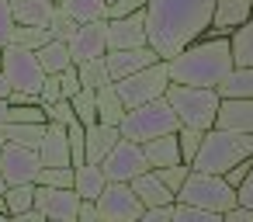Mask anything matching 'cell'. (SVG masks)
Instances as JSON below:
<instances>
[{"mask_svg": "<svg viewBox=\"0 0 253 222\" xmlns=\"http://www.w3.org/2000/svg\"><path fill=\"white\" fill-rule=\"evenodd\" d=\"M215 0H149L146 4V32L149 45L170 59L177 49H184L191 39H198L208 28Z\"/></svg>", "mask_w": 253, "mask_h": 222, "instance_id": "1", "label": "cell"}, {"mask_svg": "<svg viewBox=\"0 0 253 222\" xmlns=\"http://www.w3.org/2000/svg\"><path fill=\"white\" fill-rule=\"evenodd\" d=\"M229 70H232L229 35H222V39L198 35L167 59L170 84H187V87H218Z\"/></svg>", "mask_w": 253, "mask_h": 222, "instance_id": "2", "label": "cell"}, {"mask_svg": "<svg viewBox=\"0 0 253 222\" xmlns=\"http://www.w3.org/2000/svg\"><path fill=\"white\" fill-rule=\"evenodd\" d=\"M253 156V132H232V129H205L201 132V146L191 160V170H205V174H225L232 163Z\"/></svg>", "mask_w": 253, "mask_h": 222, "instance_id": "3", "label": "cell"}, {"mask_svg": "<svg viewBox=\"0 0 253 222\" xmlns=\"http://www.w3.org/2000/svg\"><path fill=\"white\" fill-rule=\"evenodd\" d=\"M163 97L170 101L177 122L187 129H198V132L215 125V111L222 101L215 87H187V84H167Z\"/></svg>", "mask_w": 253, "mask_h": 222, "instance_id": "4", "label": "cell"}, {"mask_svg": "<svg viewBox=\"0 0 253 222\" xmlns=\"http://www.w3.org/2000/svg\"><path fill=\"white\" fill-rule=\"evenodd\" d=\"M177 129H180V122L167 97H153L139 108H125V118L118 122L122 139H132V142H146V139H156V135H167Z\"/></svg>", "mask_w": 253, "mask_h": 222, "instance_id": "5", "label": "cell"}, {"mask_svg": "<svg viewBox=\"0 0 253 222\" xmlns=\"http://www.w3.org/2000/svg\"><path fill=\"white\" fill-rule=\"evenodd\" d=\"M173 201H187L208 212H225L229 205H236V187L222 177V174H205V170H191L184 177V184L177 187Z\"/></svg>", "mask_w": 253, "mask_h": 222, "instance_id": "6", "label": "cell"}, {"mask_svg": "<svg viewBox=\"0 0 253 222\" xmlns=\"http://www.w3.org/2000/svg\"><path fill=\"white\" fill-rule=\"evenodd\" d=\"M111 84H115V90H118L125 108H139V104H146L153 97H163V90L170 84L167 59H156V63H149V66H142V70H135V73H128L122 80H111Z\"/></svg>", "mask_w": 253, "mask_h": 222, "instance_id": "7", "label": "cell"}, {"mask_svg": "<svg viewBox=\"0 0 253 222\" xmlns=\"http://www.w3.org/2000/svg\"><path fill=\"white\" fill-rule=\"evenodd\" d=\"M0 70H4V80H7L11 90L39 94V87L45 80V70L39 66L35 49H21V45H11V42L0 49Z\"/></svg>", "mask_w": 253, "mask_h": 222, "instance_id": "8", "label": "cell"}, {"mask_svg": "<svg viewBox=\"0 0 253 222\" xmlns=\"http://www.w3.org/2000/svg\"><path fill=\"white\" fill-rule=\"evenodd\" d=\"M97 205V222H139L142 201L128 187V180H108L104 191L94 198Z\"/></svg>", "mask_w": 253, "mask_h": 222, "instance_id": "9", "label": "cell"}, {"mask_svg": "<svg viewBox=\"0 0 253 222\" xmlns=\"http://www.w3.org/2000/svg\"><path fill=\"white\" fill-rule=\"evenodd\" d=\"M39 170H42V163L32 146L4 142V149H0V177H4V184H35Z\"/></svg>", "mask_w": 253, "mask_h": 222, "instance_id": "10", "label": "cell"}, {"mask_svg": "<svg viewBox=\"0 0 253 222\" xmlns=\"http://www.w3.org/2000/svg\"><path fill=\"white\" fill-rule=\"evenodd\" d=\"M101 170H104L108 180H132L135 174L149 170V163H146L139 142H132V139H118V142L108 149V156L101 160Z\"/></svg>", "mask_w": 253, "mask_h": 222, "instance_id": "11", "label": "cell"}, {"mask_svg": "<svg viewBox=\"0 0 253 222\" xmlns=\"http://www.w3.org/2000/svg\"><path fill=\"white\" fill-rule=\"evenodd\" d=\"M135 45H149L146 7H135L128 14L108 18V49H135Z\"/></svg>", "mask_w": 253, "mask_h": 222, "instance_id": "12", "label": "cell"}, {"mask_svg": "<svg viewBox=\"0 0 253 222\" xmlns=\"http://www.w3.org/2000/svg\"><path fill=\"white\" fill-rule=\"evenodd\" d=\"M66 49H70V59H73V63L104 56V52H108V18H97V21L80 25L77 35L66 42Z\"/></svg>", "mask_w": 253, "mask_h": 222, "instance_id": "13", "label": "cell"}, {"mask_svg": "<svg viewBox=\"0 0 253 222\" xmlns=\"http://www.w3.org/2000/svg\"><path fill=\"white\" fill-rule=\"evenodd\" d=\"M250 14H253V0H215L208 28L201 32V39H222L232 28H239Z\"/></svg>", "mask_w": 253, "mask_h": 222, "instance_id": "14", "label": "cell"}, {"mask_svg": "<svg viewBox=\"0 0 253 222\" xmlns=\"http://www.w3.org/2000/svg\"><path fill=\"white\" fill-rule=\"evenodd\" d=\"M156 59H163V56H160L153 45H135V49H108V52H104V63H108L111 80H122V77H128V73H135V70H142V66L156 63Z\"/></svg>", "mask_w": 253, "mask_h": 222, "instance_id": "15", "label": "cell"}, {"mask_svg": "<svg viewBox=\"0 0 253 222\" xmlns=\"http://www.w3.org/2000/svg\"><path fill=\"white\" fill-rule=\"evenodd\" d=\"M35 153H39V163H42V167H73V160H70V139H66V125L49 122V125H45L42 142L35 146Z\"/></svg>", "mask_w": 253, "mask_h": 222, "instance_id": "16", "label": "cell"}, {"mask_svg": "<svg viewBox=\"0 0 253 222\" xmlns=\"http://www.w3.org/2000/svg\"><path fill=\"white\" fill-rule=\"evenodd\" d=\"M215 125L232 132H253V97H222L215 111Z\"/></svg>", "mask_w": 253, "mask_h": 222, "instance_id": "17", "label": "cell"}, {"mask_svg": "<svg viewBox=\"0 0 253 222\" xmlns=\"http://www.w3.org/2000/svg\"><path fill=\"white\" fill-rule=\"evenodd\" d=\"M122 139L118 125H104V122H94L84 129V163H101L108 156V149Z\"/></svg>", "mask_w": 253, "mask_h": 222, "instance_id": "18", "label": "cell"}, {"mask_svg": "<svg viewBox=\"0 0 253 222\" xmlns=\"http://www.w3.org/2000/svg\"><path fill=\"white\" fill-rule=\"evenodd\" d=\"M77 208H80V194L73 187H49L42 215L45 222H77Z\"/></svg>", "mask_w": 253, "mask_h": 222, "instance_id": "19", "label": "cell"}, {"mask_svg": "<svg viewBox=\"0 0 253 222\" xmlns=\"http://www.w3.org/2000/svg\"><path fill=\"white\" fill-rule=\"evenodd\" d=\"M14 25H35V28H49L56 18V0H7Z\"/></svg>", "mask_w": 253, "mask_h": 222, "instance_id": "20", "label": "cell"}, {"mask_svg": "<svg viewBox=\"0 0 253 222\" xmlns=\"http://www.w3.org/2000/svg\"><path fill=\"white\" fill-rule=\"evenodd\" d=\"M139 146H142V156H146L149 170H156V167H173V163H184V160H180V146H177V132H167V135L146 139V142H139Z\"/></svg>", "mask_w": 253, "mask_h": 222, "instance_id": "21", "label": "cell"}, {"mask_svg": "<svg viewBox=\"0 0 253 222\" xmlns=\"http://www.w3.org/2000/svg\"><path fill=\"white\" fill-rule=\"evenodd\" d=\"M128 187L135 191V198L142 201V208H149V205H170V201H173V191H170L153 170L135 174V177L128 180Z\"/></svg>", "mask_w": 253, "mask_h": 222, "instance_id": "22", "label": "cell"}, {"mask_svg": "<svg viewBox=\"0 0 253 222\" xmlns=\"http://www.w3.org/2000/svg\"><path fill=\"white\" fill-rule=\"evenodd\" d=\"M56 11L77 25H87V21L108 18V0H56Z\"/></svg>", "mask_w": 253, "mask_h": 222, "instance_id": "23", "label": "cell"}, {"mask_svg": "<svg viewBox=\"0 0 253 222\" xmlns=\"http://www.w3.org/2000/svg\"><path fill=\"white\" fill-rule=\"evenodd\" d=\"M104 184H108V177H104L101 163H77V167H73V191H77L80 198L94 201V198L104 191Z\"/></svg>", "mask_w": 253, "mask_h": 222, "instance_id": "24", "label": "cell"}, {"mask_svg": "<svg viewBox=\"0 0 253 222\" xmlns=\"http://www.w3.org/2000/svg\"><path fill=\"white\" fill-rule=\"evenodd\" d=\"M94 111H97V122H104V125H118L125 118V104H122L115 84H104L94 90Z\"/></svg>", "mask_w": 253, "mask_h": 222, "instance_id": "25", "label": "cell"}, {"mask_svg": "<svg viewBox=\"0 0 253 222\" xmlns=\"http://www.w3.org/2000/svg\"><path fill=\"white\" fill-rule=\"evenodd\" d=\"M229 52H232V66H253V14L229 32Z\"/></svg>", "mask_w": 253, "mask_h": 222, "instance_id": "26", "label": "cell"}, {"mask_svg": "<svg viewBox=\"0 0 253 222\" xmlns=\"http://www.w3.org/2000/svg\"><path fill=\"white\" fill-rule=\"evenodd\" d=\"M45 125L49 122H4L0 125V132H4L7 142H18V146H39L42 135H45Z\"/></svg>", "mask_w": 253, "mask_h": 222, "instance_id": "27", "label": "cell"}, {"mask_svg": "<svg viewBox=\"0 0 253 222\" xmlns=\"http://www.w3.org/2000/svg\"><path fill=\"white\" fill-rule=\"evenodd\" d=\"M215 90L218 97H253V66H232Z\"/></svg>", "mask_w": 253, "mask_h": 222, "instance_id": "28", "label": "cell"}, {"mask_svg": "<svg viewBox=\"0 0 253 222\" xmlns=\"http://www.w3.org/2000/svg\"><path fill=\"white\" fill-rule=\"evenodd\" d=\"M35 56H39V66L45 70V77L49 73H59L63 66H70L73 59H70V49H66V42L63 39H49L45 45H39L35 49Z\"/></svg>", "mask_w": 253, "mask_h": 222, "instance_id": "29", "label": "cell"}, {"mask_svg": "<svg viewBox=\"0 0 253 222\" xmlns=\"http://www.w3.org/2000/svg\"><path fill=\"white\" fill-rule=\"evenodd\" d=\"M77 77H80V87H87V90H97V87L111 84V73H108V63H104V56L77 63Z\"/></svg>", "mask_w": 253, "mask_h": 222, "instance_id": "30", "label": "cell"}, {"mask_svg": "<svg viewBox=\"0 0 253 222\" xmlns=\"http://www.w3.org/2000/svg\"><path fill=\"white\" fill-rule=\"evenodd\" d=\"M49 39H52V32L49 28H35V25H14L11 35H7V42L11 45H21V49H39Z\"/></svg>", "mask_w": 253, "mask_h": 222, "instance_id": "31", "label": "cell"}, {"mask_svg": "<svg viewBox=\"0 0 253 222\" xmlns=\"http://www.w3.org/2000/svg\"><path fill=\"white\" fill-rule=\"evenodd\" d=\"M70 104H73V118L87 129V125H94L97 122V111H94V90H87V87H80L73 97H70Z\"/></svg>", "mask_w": 253, "mask_h": 222, "instance_id": "32", "label": "cell"}, {"mask_svg": "<svg viewBox=\"0 0 253 222\" xmlns=\"http://www.w3.org/2000/svg\"><path fill=\"white\" fill-rule=\"evenodd\" d=\"M170 222H222V215L208 212V208H198V205H187V201H173V219Z\"/></svg>", "mask_w": 253, "mask_h": 222, "instance_id": "33", "label": "cell"}, {"mask_svg": "<svg viewBox=\"0 0 253 222\" xmlns=\"http://www.w3.org/2000/svg\"><path fill=\"white\" fill-rule=\"evenodd\" d=\"M35 184H45V187H73V167H42Z\"/></svg>", "mask_w": 253, "mask_h": 222, "instance_id": "34", "label": "cell"}, {"mask_svg": "<svg viewBox=\"0 0 253 222\" xmlns=\"http://www.w3.org/2000/svg\"><path fill=\"white\" fill-rule=\"evenodd\" d=\"M177 146H180V160H184V163H191V160H194V153H198V146H201V132H198V129L180 125V129H177Z\"/></svg>", "mask_w": 253, "mask_h": 222, "instance_id": "35", "label": "cell"}, {"mask_svg": "<svg viewBox=\"0 0 253 222\" xmlns=\"http://www.w3.org/2000/svg\"><path fill=\"white\" fill-rule=\"evenodd\" d=\"M153 174H156V177H160V180H163V184H167V187H170V191L177 194V187H180V184H184V177L191 174V163H173V167H156Z\"/></svg>", "mask_w": 253, "mask_h": 222, "instance_id": "36", "label": "cell"}, {"mask_svg": "<svg viewBox=\"0 0 253 222\" xmlns=\"http://www.w3.org/2000/svg\"><path fill=\"white\" fill-rule=\"evenodd\" d=\"M42 111H45V122H59V125H70V122H73V104H70V97H59V101L45 104Z\"/></svg>", "mask_w": 253, "mask_h": 222, "instance_id": "37", "label": "cell"}, {"mask_svg": "<svg viewBox=\"0 0 253 222\" xmlns=\"http://www.w3.org/2000/svg\"><path fill=\"white\" fill-rule=\"evenodd\" d=\"M59 97H63L59 77H56V73H49V77L42 80V87H39V104L45 108V104H52V101H59Z\"/></svg>", "mask_w": 253, "mask_h": 222, "instance_id": "38", "label": "cell"}, {"mask_svg": "<svg viewBox=\"0 0 253 222\" xmlns=\"http://www.w3.org/2000/svg\"><path fill=\"white\" fill-rule=\"evenodd\" d=\"M77 21H70V18H63L59 11H56V18H52V25H49V32H52V39H63V42H70L73 35H77Z\"/></svg>", "mask_w": 253, "mask_h": 222, "instance_id": "39", "label": "cell"}, {"mask_svg": "<svg viewBox=\"0 0 253 222\" xmlns=\"http://www.w3.org/2000/svg\"><path fill=\"white\" fill-rule=\"evenodd\" d=\"M59 87H63V97H73L77 90H80V77H77V63H70V66H63L59 73Z\"/></svg>", "mask_w": 253, "mask_h": 222, "instance_id": "40", "label": "cell"}, {"mask_svg": "<svg viewBox=\"0 0 253 222\" xmlns=\"http://www.w3.org/2000/svg\"><path fill=\"white\" fill-rule=\"evenodd\" d=\"M170 219H173V201L170 205H149L139 215V222H170Z\"/></svg>", "mask_w": 253, "mask_h": 222, "instance_id": "41", "label": "cell"}, {"mask_svg": "<svg viewBox=\"0 0 253 222\" xmlns=\"http://www.w3.org/2000/svg\"><path fill=\"white\" fill-rule=\"evenodd\" d=\"M236 201H239V205H246V208H253V163H250L246 177L236 184Z\"/></svg>", "mask_w": 253, "mask_h": 222, "instance_id": "42", "label": "cell"}, {"mask_svg": "<svg viewBox=\"0 0 253 222\" xmlns=\"http://www.w3.org/2000/svg\"><path fill=\"white\" fill-rule=\"evenodd\" d=\"M14 28V14H11V4L7 0H0V49L7 45V35Z\"/></svg>", "mask_w": 253, "mask_h": 222, "instance_id": "43", "label": "cell"}, {"mask_svg": "<svg viewBox=\"0 0 253 222\" xmlns=\"http://www.w3.org/2000/svg\"><path fill=\"white\" fill-rule=\"evenodd\" d=\"M77 222H97V205L80 198V208H77Z\"/></svg>", "mask_w": 253, "mask_h": 222, "instance_id": "44", "label": "cell"}, {"mask_svg": "<svg viewBox=\"0 0 253 222\" xmlns=\"http://www.w3.org/2000/svg\"><path fill=\"white\" fill-rule=\"evenodd\" d=\"M7 108H11V104H7V97H0V125L7 122Z\"/></svg>", "mask_w": 253, "mask_h": 222, "instance_id": "45", "label": "cell"}, {"mask_svg": "<svg viewBox=\"0 0 253 222\" xmlns=\"http://www.w3.org/2000/svg\"><path fill=\"white\" fill-rule=\"evenodd\" d=\"M7 90H11V87H7V80H4V70H0V97H7Z\"/></svg>", "mask_w": 253, "mask_h": 222, "instance_id": "46", "label": "cell"}, {"mask_svg": "<svg viewBox=\"0 0 253 222\" xmlns=\"http://www.w3.org/2000/svg\"><path fill=\"white\" fill-rule=\"evenodd\" d=\"M4 142H7V139H4V132H0V149H4Z\"/></svg>", "mask_w": 253, "mask_h": 222, "instance_id": "47", "label": "cell"}, {"mask_svg": "<svg viewBox=\"0 0 253 222\" xmlns=\"http://www.w3.org/2000/svg\"><path fill=\"white\" fill-rule=\"evenodd\" d=\"M4 187H7V184H4V177H0V194H4Z\"/></svg>", "mask_w": 253, "mask_h": 222, "instance_id": "48", "label": "cell"}, {"mask_svg": "<svg viewBox=\"0 0 253 222\" xmlns=\"http://www.w3.org/2000/svg\"><path fill=\"white\" fill-rule=\"evenodd\" d=\"M0 222H7V215H4V212H0Z\"/></svg>", "mask_w": 253, "mask_h": 222, "instance_id": "49", "label": "cell"}, {"mask_svg": "<svg viewBox=\"0 0 253 222\" xmlns=\"http://www.w3.org/2000/svg\"><path fill=\"white\" fill-rule=\"evenodd\" d=\"M108 4H111V0H108Z\"/></svg>", "mask_w": 253, "mask_h": 222, "instance_id": "50", "label": "cell"}]
</instances>
